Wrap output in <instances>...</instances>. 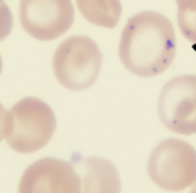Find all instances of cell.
Listing matches in <instances>:
<instances>
[{
  "label": "cell",
  "mask_w": 196,
  "mask_h": 193,
  "mask_svg": "<svg viewBox=\"0 0 196 193\" xmlns=\"http://www.w3.org/2000/svg\"><path fill=\"white\" fill-rule=\"evenodd\" d=\"M176 55V35L171 20L156 11H141L127 20L119 42V58L137 77L163 74Z\"/></svg>",
  "instance_id": "obj_1"
},
{
  "label": "cell",
  "mask_w": 196,
  "mask_h": 193,
  "mask_svg": "<svg viewBox=\"0 0 196 193\" xmlns=\"http://www.w3.org/2000/svg\"><path fill=\"white\" fill-rule=\"evenodd\" d=\"M56 129L52 109L38 98H24L9 110L5 141L19 153H33L46 146Z\"/></svg>",
  "instance_id": "obj_2"
},
{
  "label": "cell",
  "mask_w": 196,
  "mask_h": 193,
  "mask_svg": "<svg viewBox=\"0 0 196 193\" xmlns=\"http://www.w3.org/2000/svg\"><path fill=\"white\" fill-rule=\"evenodd\" d=\"M148 176L159 188L181 192L196 182V149L184 140L167 138L151 152Z\"/></svg>",
  "instance_id": "obj_3"
},
{
  "label": "cell",
  "mask_w": 196,
  "mask_h": 193,
  "mask_svg": "<svg viewBox=\"0 0 196 193\" xmlns=\"http://www.w3.org/2000/svg\"><path fill=\"white\" fill-rule=\"evenodd\" d=\"M103 54L88 36H71L53 54V73L59 83L68 90L91 87L99 77Z\"/></svg>",
  "instance_id": "obj_4"
},
{
  "label": "cell",
  "mask_w": 196,
  "mask_h": 193,
  "mask_svg": "<svg viewBox=\"0 0 196 193\" xmlns=\"http://www.w3.org/2000/svg\"><path fill=\"white\" fill-rule=\"evenodd\" d=\"M157 111L168 130L196 134V75H179L168 80L160 91Z\"/></svg>",
  "instance_id": "obj_5"
},
{
  "label": "cell",
  "mask_w": 196,
  "mask_h": 193,
  "mask_svg": "<svg viewBox=\"0 0 196 193\" xmlns=\"http://www.w3.org/2000/svg\"><path fill=\"white\" fill-rule=\"evenodd\" d=\"M19 18L27 34L48 42L71 28L75 11L71 0H20Z\"/></svg>",
  "instance_id": "obj_6"
},
{
  "label": "cell",
  "mask_w": 196,
  "mask_h": 193,
  "mask_svg": "<svg viewBox=\"0 0 196 193\" xmlns=\"http://www.w3.org/2000/svg\"><path fill=\"white\" fill-rule=\"evenodd\" d=\"M82 181L73 165L59 158H42L25 169L19 193H80Z\"/></svg>",
  "instance_id": "obj_7"
},
{
  "label": "cell",
  "mask_w": 196,
  "mask_h": 193,
  "mask_svg": "<svg viewBox=\"0 0 196 193\" xmlns=\"http://www.w3.org/2000/svg\"><path fill=\"white\" fill-rule=\"evenodd\" d=\"M82 181L80 193H120L121 181L116 166L101 157H86L73 162Z\"/></svg>",
  "instance_id": "obj_8"
},
{
  "label": "cell",
  "mask_w": 196,
  "mask_h": 193,
  "mask_svg": "<svg viewBox=\"0 0 196 193\" xmlns=\"http://www.w3.org/2000/svg\"><path fill=\"white\" fill-rule=\"evenodd\" d=\"M76 4L84 19L95 26L113 28L120 20V0H76Z\"/></svg>",
  "instance_id": "obj_9"
},
{
  "label": "cell",
  "mask_w": 196,
  "mask_h": 193,
  "mask_svg": "<svg viewBox=\"0 0 196 193\" xmlns=\"http://www.w3.org/2000/svg\"><path fill=\"white\" fill-rule=\"evenodd\" d=\"M177 4V23L188 42L196 45V0H175Z\"/></svg>",
  "instance_id": "obj_10"
},
{
  "label": "cell",
  "mask_w": 196,
  "mask_h": 193,
  "mask_svg": "<svg viewBox=\"0 0 196 193\" xmlns=\"http://www.w3.org/2000/svg\"><path fill=\"white\" fill-rule=\"evenodd\" d=\"M13 26V18L5 0H0V42L11 34Z\"/></svg>",
  "instance_id": "obj_11"
},
{
  "label": "cell",
  "mask_w": 196,
  "mask_h": 193,
  "mask_svg": "<svg viewBox=\"0 0 196 193\" xmlns=\"http://www.w3.org/2000/svg\"><path fill=\"white\" fill-rule=\"evenodd\" d=\"M8 122H9V111H7L4 106L0 103V141L5 140Z\"/></svg>",
  "instance_id": "obj_12"
},
{
  "label": "cell",
  "mask_w": 196,
  "mask_h": 193,
  "mask_svg": "<svg viewBox=\"0 0 196 193\" xmlns=\"http://www.w3.org/2000/svg\"><path fill=\"white\" fill-rule=\"evenodd\" d=\"M3 70V62H2V56H0V73H2Z\"/></svg>",
  "instance_id": "obj_13"
},
{
  "label": "cell",
  "mask_w": 196,
  "mask_h": 193,
  "mask_svg": "<svg viewBox=\"0 0 196 193\" xmlns=\"http://www.w3.org/2000/svg\"><path fill=\"white\" fill-rule=\"evenodd\" d=\"M192 191H196V182H195L194 185H192Z\"/></svg>",
  "instance_id": "obj_14"
},
{
  "label": "cell",
  "mask_w": 196,
  "mask_h": 193,
  "mask_svg": "<svg viewBox=\"0 0 196 193\" xmlns=\"http://www.w3.org/2000/svg\"><path fill=\"white\" fill-rule=\"evenodd\" d=\"M191 193H196V191H192V192H191Z\"/></svg>",
  "instance_id": "obj_15"
}]
</instances>
